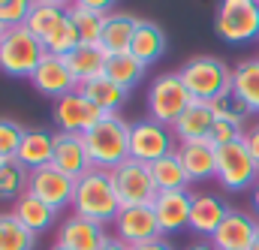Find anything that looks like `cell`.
I'll return each instance as SVG.
<instances>
[{
	"label": "cell",
	"mask_w": 259,
	"mask_h": 250,
	"mask_svg": "<svg viewBox=\"0 0 259 250\" xmlns=\"http://www.w3.org/2000/svg\"><path fill=\"white\" fill-rule=\"evenodd\" d=\"M72 214L97 220V223H115L121 211V199L115 193L112 175L103 169H91L81 178H75V196H72Z\"/></svg>",
	"instance_id": "1"
},
{
	"label": "cell",
	"mask_w": 259,
	"mask_h": 250,
	"mask_svg": "<svg viewBox=\"0 0 259 250\" xmlns=\"http://www.w3.org/2000/svg\"><path fill=\"white\" fill-rule=\"evenodd\" d=\"M84 148L94 169L112 172L130 160V124H124L118 115H106L94 130L84 133Z\"/></svg>",
	"instance_id": "2"
},
{
	"label": "cell",
	"mask_w": 259,
	"mask_h": 250,
	"mask_svg": "<svg viewBox=\"0 0 259 250\" xmlns=\"http://www.w3.org/2000/svg\"><path fill=\"white\" fill-rule=\"evenodd\" d=\"M184 88L190 91L193 100H202V103H211L217 100L220 94L232 91V69L220 58H211V55H199V58H190L178 69Z\"/></svg>",
	"instance_id": "3"
},
{
	"label": "cell",
	"mask_w": 259,
	"mask_h": 250,
	"mask_svg": "<svg viewBox=\"0 0 259 250\" xmlns=\"http://www.w3.org/2000/svg\"><path fill=\"white\" fill-rule=\"evenodd\" d=\"M49 52L42 46V39H36L24 24L9 27L0 39V72L6 75H33V69L42 63Z\"/></svg>",
	"instance_id": "4"
},
{
	"label": "cell",
	"mask_w": 259,
	"mask_h": 250,
	"mask_svg": "<svg viewBox=\"0 0 259 250\" xmlns=\"http://www.w3.org/2000/svg\"><path fill=\"white\" fill-rule=\"evenodd\" d=\"M214 30L223 43L232 46L259 39V0H220Z\"/></svg>",
	"instance_id": "5"
},
{
	"label": "cell",
	"mask_w": 259,
	"mask_h": 250,
	"mask_svg": "<svg viewBox=\"0 0 259 250\" xmlns=\"http://www.w3.org/2000/svg\"><path fill=\"white\" fill-rule=\"evenodd\" d=\"M190 103H193V97L184 88V81H181L178 72H166V75L154 78V85L148 88V112H151V121H160V124H166V127L175 124Z\"/></svg>",
	"instance_id": "6"
},
{
	"label": "cell",
	"mask_w": 259,
	"mask_h": 250,
	"mask_svg": "<svg viewBox=\"0 0 259 250\" xmlns=\"http://www.w3.org/2000/svg\"><path fill=\"white\" fill-rule=\"evenodd\" d=\"M112 184L115 193L121 199V208H133V205H154L157 199V184H154V175H151V166L148 163H139V160H124L121 166H115L112 172Z\"/></svg>",
	"instance_id": "7"
},
{
	"label": "cell",
	"mask_w": 259,
	"mask_h": 250,
	"mask_svg": "<svg viewBox=\"0 0 259 250\" xmlns=\"http://www.w3.org/2000/svg\"><path fill=\"white\" fill-rule=\"evenodd\" d=\"M217 181L229 193L250 190L259 181V166L244 148V142H232L217 148Z\"/></svg>",
	"instance_id": "8"
},
{
	"label": "cell",
	"mask_w": 259,
	"mask_h": 250,
	"mask_svg": "<svg viewBox=\"0 0 259 250\" xmlns=\"http://www.w3.org/2000/svg\"><path fill=\"white\" fill-rule=\"evenodd\" d=\"M178 151L175 148V133L160 121H136L130 124V157L139 163H157L160 157Z\"/></svg>",
	"instance_id": "9"
},
{
	"label": "cell",
	"mask_w": 259,
	"mask_h": 250,
	"mask_svg": "<svg viewBox=\"0 0 259 250\" xmlns=\"http://www.w3.org/2000/svg\"><path fill=\"white\" fill-rule=\"evenodd\" d=\"M52 115H55L61 133H75V136H84L88 130H94L106 118V112L100 106H94L81 91H72V94L61 97V100H55Z\"/></svg>",
	"instance_id": "10"
},
{
	"label": "cell",
	"mask_w": 259,
	"mask_h": 250,
	"mask_svg": "<svg viewBox=\"0 0 259 250\" xmlns=\"http://www.w3.org/2000/svg\"><path fill=\"white\" fill-rule=\"evenodd\" d=\"M160 235H163V232H160L154 205L121 208L118 217H115V238L124 241V244H130V247L145 244V241H154V238H160Z\"/></svg>",
	"instance_id": "11"
},
{
	"label": "cell",
	"mask_w": 259,
	"mask_h": 250,
	"mask_svg": "<svg viewBox=\"0 0 259 250\" xmlns=\"http://www.w3.org/2000/svg\"><path fill=\"white\" fill-rule=\"evenodd\" d=\"M30 193L39 196L42 202H49L55 211H61L66 205H72V196H75V178L61 172L55 163L42 166V169H33L30 172Z\"/></svg>",
	"instance_id": "12"
},
{
	"label": "cell",
	"mask_w": 259,
	"mask_h": 250,
	"mask_svg": "<svg viewBox=\"0 0 259 250\" xmlns=\"http://www.w3.org/2000/svg\"><path fill=\"white\" fill-rule=\"evenodd\" d=\"M190 211H193V196L187 190H160L154 199V214L160 223L163 235L181 232L190 226Z\"/></svg>",
	"instance_id": "13"
},
{
	"label": "cell",
	"mask_w": 259,
	"mask_h": 250,
	"mask_svg": "<svg viewBox=\"0 0 259 250\" xmlns=\"http://www.w3.org/2000/svg\"><path fill=\"white\" fill-rule=\"evenodd\" d=\"M30 81H33V88H36L39 94L55 97V100H61V97H66V94L78 91V81L72 78V72H69L66 61L64 58H58V55H46L42 63L33 69Z\"/></svg>",
	"instance_id": "14"
},
{
	"label": "cell",
	"mask_w": 259,
	"mask_h": 250,
	"mask_svg": "<svg viewBox=\"0 0 259 250\" xmlns=\"http://www.w3.org/2000/svg\"><path fill=\"white\" fill-rule=\"evenodd\" d=\"M106 241H109V235H106L103 223L78 217V214L66 217L58 229V244H64L69 250H100Z\"/></svg>",
	"instance_id": "15"
},
{
	"label": "cell",
	"mask_w": 259,
	"mask_h": 250,
	"mask_svg": "<svg viewBox=\"0 0 259 250\" xmlns=\"http://www.w3.org/2000/svg\"><path fill=\"white\" fill-rule=\"evenodd\" d=\"M259 232V223L241 211H229V217L220 223V229L208 238L217 250H250Z\"/></svg>",
	"instance_id": "16"
},
{
	"label": "cell",
	"mask_w": 259,
	"mask_h": 250,
	"mask_svg": "<svg viewBox=\"0 0 259 250\" xmlns=\"http://www.w3.org/2000/svg\"><path fill=\"white\" fill-rule=\"evenodd\" d=\"M52 163L72 175V178H81L84 172H91V157H88V148H84V136H75V133H55V157Z\"/></svg>",
	"instance_id": "17"
},
{
	"label": "cell",
	"mask_w": 259,
	"mask_h": 250,
	"mask_svg": "<svg viewBox=\"0 0 259 250\" xmlns=\"http://www.w3.org/2000/svg\"><path fill=\"white\" fill-rule=\"evenodd\" d=\"M178 157L190 175V181H208L217 178V148L211 139H196V142H181Z\"/></svg>",
	"instance_id": "18"
},
{
	"label": "cell",
	"mask_w": 259,
	"mask_h": 250,
	"mask_svg": "<svg viewBox=\"0 0 259 250\" xmlns=\"http://www.w3.org/2000/svg\"><path fill=\"white\" fill-rule=\"evenodd\" d=\"M72 78L78 85L97 78V75H106V63H109V52L100 46V43H78L69 55L64 58Z\"/></svg>",
	"instance_id": "19"
},
{
	"label": "cell",
	"mask_w": 259,
	"mask_h": 250,
	"mask_svg": "<svg viewBox=\"0 0 259 250\" xmlns=\"http://www.w3.org/2000/svg\"><path fill=\"white\" fill-rule=\"evenodd\" d=\"M217 124V115L211 109V103H202V100H193L184 115L172 124V133L181 139V142H196V139H208L211 130Z\"/></svg>",
	"instance_id": "20"
},
{
	"label": "cell",
	"mask_w": 259,
	"mask_h": 250,
	"mask_svg": "<svg viewBox=\"0 0 259 250\" xmlns=\"http://www.w3.org/2000/svg\"><path fill=\"white\" fill-rule=\"evenodd\" d=\"M226 217H229V208H226V202H223L220 196H208V193L193 196L190 229H193L196 235H202V238H211V235L220 229V223H223Z\"/></svg>",
	"instance_id": "21"
},
{
	"label": "cell",
	"mask_w": 259,
	"mask_h": 250,
	"mask_svg": "<svg viewBox=\"0 0 259 250\" xmlns=\"http://www.w3.org/2000/svg\"><path fill=\"white\" fill-rule=\"evenodd\" d=\"M55 157V133L42 130V127H33V130H24V139H21V148H18V163H24L30 172L33 169H42L49 166Z\"/></svg>",
	"instance_id": "22"
},
{
	"label": "cell",
	"mask_w": 259,
	"mask_h": 250,
	"mask_svg": "<svg viewBox=\"0 0 259 250\" xmlns=\"http://www.w3.org/2000/svg\"><path fill=\"white\" fill-rule=\"evenodd\" d=\"M12 214L33 232V235H42V232H49L52 226H55V220H58V211L49 205V202H42L39 196H33L30 190L12 205Z\"/></svg>",
	"instance_id": "23"
},
{
	"label": "cell",
	"mask_w": 259,
	"mask_h": 250,
	"mask_svg": "<svg viewBox=\"0 0 259 250\" xmlns=\"http://www.w3.org/2000/svg\"><path fill=\"white\" fill-rule=\"evenodd\" d=\"M136 30H139V18H133L130 12H109V15H106V24H103L100 46H103L109 55L130 52Z\"/></svg>",
	"instance_id": "24"
},
{
	"label": "cell",
	"mask_w": 259,
	"mask_h": 250,
	"mask_svg": "<svg viewBox=\"0 0 259 250\" xmlns=\"http://www.w3.org/2000/svg\"><path fill=\"white\" fill-rule=\"evenodd\" d=\"M78 91H81L94 106H100L106 115H115V112L127 103V94H130V91H124L121 85H115L109 75H97V78L78 85Z\"/></svg>",
	"instance_id": "25"
},
{
	"label": "cell",
	"mask_w": 259,
	"mask_h": 250,
	"mask_svg": "<svg viewBox=\"0 0 259 250\" xmlns=\"http://www.w3.org/2000/svg\"><path fill=\"white\" fill-rule=\"evenodd\" d=\"M130 52L145 63V66L154 63V61H160L163 52H166V33H163V27L154 24V21H139V30H136V36H133Z\"/></svg>",
	"instance_id": "26"
},
{
	"label": "cell",
	"mask_w": 259,
	"mask_h": 250,
	"mask_svg": "<svg viewBox=\"0 0 259 250\" xmlns=\"http://www.w3.org/2000/svg\"><path fill=\"white\" fill-rule=\"evenodd\" d=\"M151 175H154L157 190H187V184H190V175H187L178 151H172V154L160 157L157 163H151Z\"/></svg>",
	"instance_id": "27"
},
{
	"label": "cell",
	"mask_w": 259,
	"mask_h": 250,
	"mask_svg": "<svg viewBox=\"0 0 259 250\" xmlns=\"http://www.w3.org/2000/svg\"><path fill=\"white\" fill-rule=\"evenodd\" d=\"M106 75L121 85L124 91H133L142 78H145V63L139 61L133 52H121V55H109V63H106Z\"/></svg>",
	"instance_id": "28"
},
{
	"label": "cell",
	"mask_w": 259,
	"mask_h": 250,
	"mask_svg": "<svg viewBox=\"0 0 259 250\" xmlns=\"http://www.w3.org/2000/svg\"><path fill=\"white\" fill-rule=\"evenodd\" d=\"M232 91L253 112H259V58H244L232 69Z\"/></svg>",
	"instance_id": "29"
},
{
	"label": "cell",
	"mask_w": 259,
	"mask_h": 250,
	"mask_svg": "<svg viewBox=\"0 0 259 250\" xmlns=\"http://www.w3.org/2000/svg\"><path fill=\"white\" fill-rule=\"evenodd\" d=\"M30 187V169L18 160H3L0 163V199L3 202H18Z\"/></svg>",
	"instance_id": "30"
},
{
	"label": "cell",
	"mask_w": 259,
	"mask_h": 250,
	"mask_svg": "<svg viewBox=\"0 0 259 250\" xmlns=\"http://www.w3.org/2000/svg\"><path fill=\"white\" fill-rule=\"evenodd\" d=\"M36 247V235L9 211L0 214V250H33Z\"/></svg>",
	"instance_id": "31"
},
{
	"label": "cell",
	"mask_w": 259,
	"mask_h": 250,
	"mask_svg": "<svg viewBox=\"0 0 259 250\" xmlns=\"http://www.w3.org/2000/svg\"><path fill=\"white\" fill-rule=\"evenodd\" d=\"M66 15H69V21L75 24L81 43H100V36H103V24H106V15H103V12L88 9L84 3L75 0V3L66 9Z\"/></svg>",
	"instance_id": "32"
},
{
	"label": "cell",
	"mask_w": 259,
	"mask_h": 250,
	"mask_svg": "<svg viewBox=\"0 0 259 250\" xmlns=\"http://www.w3.org/2000/svg\"><path fill=\"white\" fill-rule=\"evenodd\" d=\"M64 15H66V9L49 6V3H33V6H30V12H27L24 27H27L36 39H46V36L58 27V21H61Z\"/></svg>",
	"instance_id": "33"
},
{
	"label": "cell",
	"mask_w": 259,
	"mask_h": 250,
	"mask_svg": "<svg viewBox=\"0 0 259 250\" xmlns=\"http://www.w3.org/2000/svg\"><path fill=\"white\" fill-rule=\"evenodd\" d=\"M211 109H214L217 121H229V124H238V127L253 115V109H250L235 91H226V94H220L217 100H211Z\"/></svg>",
	"instance_id": "34"
},
{
	"label": "cell",
	"mask_w": 259,
	"mask_h": 250,
	"mask_svg": "<svg viewBox=\"0 0 259 250\" xmlns=\"http://www.w3.org/2000/svg\"><path fill=\"white\" fill-rule=\"evenodd\" d=\"M81 43V36H78V30H75V24L69 21V15H64L61 21H58V27L42 39V46H46V52L49 55H58V58H66L75 46Z\"/></svg>",
	"instance_id": "35"
},
{
	"label": "cell",
	"mask_w": 259,
	"mask_h": 250,
	"mask_svg": "<svg viewBox=\"0 0 259 250\" xmlns=\"http://www.w3.org/2000/svg\"><path fill=\"white\" fill-rule=\"evenodd\" d=\"M21 139H24V127L9 118H0V160H15Z\"/></svg>",
	"instance_id": "36"
},
{
	"label": "cell",
	"mask_w": 259,
	"mask_h": 250,
	"mask_svg": "<svg viewBox=\"0 0 259 250\" xmlns=\"http://www.w3.org/2000/svg\"><path fill=\"white\" fill-rule=\"evenodd\" d=\"M241 136H244V130H241L238 124H229V121H217L208 139H211V145H214V148H223V145L241 142Z\"/></svg>",
	"instance_id": "37"
},
{
	"label": "cell",
	"mask_w": 259,
	"mask_h": 250,
	"mask_svg": "<svg viewBox=\"0 0 259 250\" xmlns=\"http://www.w3.org/2000/svg\"><path fill=\"white\" fill-rule=\"evenodd\" d=\"M241 142H244V148L250 151V157L256 160V166H259V124H253L244 136H241Z\"/></svg>",
	"instance_id": "38"
},
{
	"label": "cell",
	"mask_w": 259,
	"mask_h": 250,
	"mask_svg": "<svg viewBox=\"0 0 259 250\" xmlns=\"http://www.w3.org/2000/svg\"><path fill=\"white\" fill-rule=\"evenodd\" d=\"M78 3H84L88 9H97V12H103V15H109V9L115 6V0H78Z\"/></svg>",
	"instance_id": "39"
},
{
	"label": "cell",
	"mask_w": 259,
	"mask_h": 250,
	"mask_svg": "<svg viewBox=\"0 0 259 250\" xmlns=\"http://www.w3.org/2000/svg\"><path fill=\"white\" fill-rule=\"evenodd\" d=\"M133 250H172L169 241H163V235L160 238H154V241H145V244H136Z\"/></svg>",
	"instance_id": "40"
},
{
	"label": "cell",
	"mask_w": 259,
	"mask_h": 250,
	"mask_svg": "<svg viewBox=\"0 0 259 250\" xmlns=\"http://www.w3.org/2000/svg\"><path fill=\"white\" fill-rule=\"evenodd\" d=\"M100 250H133V247H130V244H124V241H118V238H109V241H106Z\"/></svg>",
	"instance_id": "41"
},
{
	"label": "cell",
	"mask_w": 259,
	"mask_h": 250,
	"mask_svg": "<svg viewBox=\"0 0 259 250\" xmlns=\"http://www.w3.org/2000/svg\"><path fill=\"white\" fill-rule=\"evenodd\" d=\"M33 3H49V6H58V9H69L75 0H33Z\"/></svg>",
	"instance_id": "42"
},
{
	"label": "cell",
	"mask_w": 259,
	"mask_h": 250,
	"mask_svg": "<svg viewBox=\"0 0 259 250\" xmlns=\"http://www.w3.org/2000/svg\"><path fill=\"white\" fill-rule=\"evenodd\" d=\"M187 250H217V247H214L211 241H199V244H190Z\"/></svg>",
	"instance_id": "43"
},
{
	"label": "cell",
	"mask_w": 259,
	"mask_h": 250,
	"mask_svg": "<svg viewBox=\"0 0 259 250\" xmlns=\"http://www.w3.org/2000/svg\"><path fill=\"white\" fill-rule=\"evenodd\" d=\"M253 211L259 214V181L253 184Z\"/></svg>",
	"instance_id": "44"
},
{
	"label": "cell",
	"mask_w": 259,
	"mask_h": 250,
	"mask_svg": "<svg viewBox=\"0 0 259 250\" xmlns=\"http://www.w3.org/2000/svg\"><path fill=\"white\" fill-rule=\"evenodd\" d=\"M250 250H259V232H256V238H253V244H250Z\"/></svg>",
	"instance_id": "45"
},
{
	"label": "cell",
	"mask_w": 259,
	"mask_h": 250,
	"mask_svg": "<svg viewBox=\"0 0 259 250\" xmlns=\"http://www.w3.org/2000/svg\"><path fill=\"white\" fill-rule=\"evenodd\" d=\"M52 250H69V247H64V244H55V247H52Z\"/></svg>",
	"instance_id": "46"
},
{
	"label": "cell",
	"mask_w": 259,
	"mask_h": 250,
	"mask_svg": "<svg viewBox=\"0 0 259 250\" xmlns=\"http://www.w3.org/2000/svg\"><path fill=\"white\" fill-rule=\"evenodd\" d=\"M3 33H6V27H3V24H0V39H3Z\"/></svg>",
	"instance_id": "47"
},
{
	"label": "cell",
	"mask_w": 259,
	"mask_h": 250,
	"mask_svg": "<svg viewBox=\"0 0 259 250\" xmlns=\"http://www.w3.org/2000/svg\"><path fill=\"white\" fill-rule=\"evenodd\" d=\"M6 3H12V0H0V6H6Z\"/></svg>",
	"instance_id": "48"
},
{
	"label": "cell",
	"mask_w": 259,
	"mask_h": 250,
	"mask_svg": "<svg viewBox=\"0 0 259 250\" xmlns=\"http://www.w3.org/2000/svg\"><path fill=\"white\" fill-rule=\"evenodd\" d=\"M0 163H3V160H0Z\"/></svg>",
	"instance_id": "49"
}]
</instances>
